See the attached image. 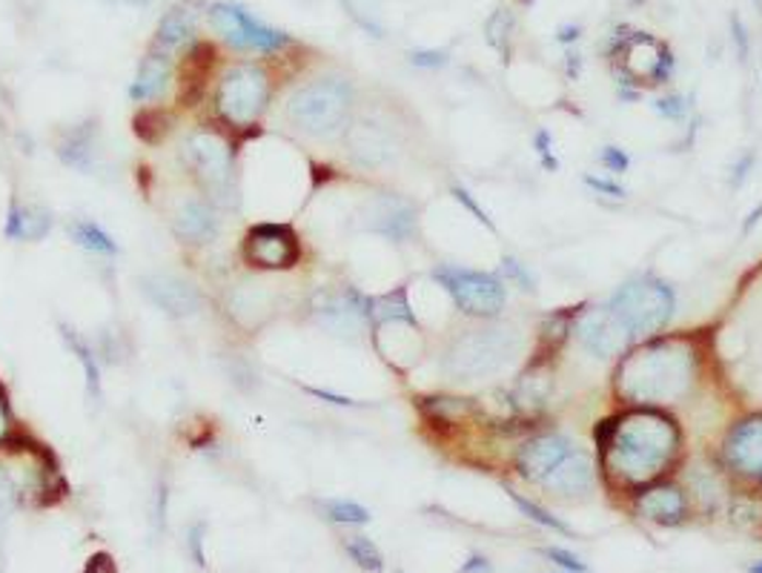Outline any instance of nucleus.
<instances>
[{
	"label": "nucleus",
	"mask_w": 762,
	"mask_h": 573,
	"mask_svg": "<svg viewBox=\"0 0 762 573\" xmlns=\"http://www.w3.org/2000/svg\"><path fill=\"white\" fill-rule=\"evenodd\" d=\"M677 447L680 433L668 416L657 410H634L617 416L602 453L608 470L622 476L625 482H648L671 465Z\"/></svg>",
	"instance_id": "1"
},
{
	"label": "nucleus",
	"mask_w": 762,
	"mask_h": 573,
	"mask_svg": "<svg viewBox=\"0 0 762 573\" xmlns=\"http://www.w3.org/2000/svg\"><path fill=\"white\" fill-rule=\"evenodd\" d=\"M696 355L685 341H657L636 350L619 367V393L634 405L682 399L694 385Z\"/></svg>",
	"instance_id": "2"
},
{
	"label": "nucleus",
	"mask_w": 762,
	"mask_h": 573,
	"mask_svg": "<svg viewBox=\"0 0 762 573\" xmlns=\"http://www.w3.org/2000/svg\"><path fill=\"white\" fill-rule=\"evenodd\" d=\"M516 353H519V332L514 327H473L450 341L442 367L454 382H479L514 362Z\"/></svg>",
	"instance_id": "3"
},
{
	"label": "nucleus",
	"mask_w": 762,
	"mask_h": 573,
	"mask_svg": "<svg viewBox=\"0 0 762 573\" xmlns=\"http://www.w3.org/2000/svg\"><path fill=\"white\" fill-rule=\"evenodd\" d=\"M353 90L341 78H318L290 95L288 118L298 132L309 138H336L350 124Z\"/></svg>",
	"instance_id": "4"
},
{
	"label": "nucleus",
	"mask_w": 762,
	"mask_h": 573,
	"mask_svg": "<svg viewBox=\"0 0 762 573\" xmlns=\"http://www.w3.org/2000/svg\"><path fill=\"white\" fill-rule=\"evenodd\" d=\"M184 164L212 204H238V169H235V150L219 129H198L184 141Z\"/></svg>",
	"instance_id": "5"
},
{
	"label": "nucleus",
	"mask_w": 762,
	"mask_h": 573,
	"mask_svg": "<svg viewBox=\"0 0 762 573\" xmlns=\"http://www.w3.org/2000/svg\"><path fill=\"white\" fill-rule=\"evenodd\" d=\"M608 309L625 327L628 336H654L671 325L677 299L665 281L654 276H636L611 295Z\"/></svg>",
	"instance_id": "6"
},
{
	"label": "nucleus",
	"mask_w": 762,
	"mask_h": 573,
	"mask_svg": "<svg viewBox=\"0 0 762 573\" xmlns=\"http://www.w3.org/2000/svg\"><path fill=\"white\" fill-rule=\"evenodd\" d=\"M270 92V75L256 63H238L227 69L215 92L219 121L233 132H249L267 113Z\"/></svg>",
	"instance_id": "7"
},
{
	"label": "nucleus",
	"mask_w": 762,
	"mask_h": 573,
	"mask_svg": "<svg viewBox=\"0 0 762 573\" xmlns=\"http://www.w3.org/2000/svg\"><path fill=\"white\" fill-rule=\"evenodd\" d=\"M433 276H436L438 284L445 286L447 295L454 299V304L465 316L496 318L502 313V307H505V284L496 276L454 265L436 267Z\"/></svg>",
	"instance_id": "8"
},
{
	"label": "nucleus",
	"mask_w": 762,
	"mask_h": 573,
	"mask_svg": "<svg viewBox=\"0 0 762 573\" xmlns=\"http://www.w3.org/2000/svg\"><path fill=\"white\" fill-rule=\"evenodd\" d=\"M244 261L256 270H290L295 267L302 247H298V235L290 224L281 221H261V224L249 226V233L244 235Z\"/></svg>",
	"instance_id": "9"
},
{
	"label": "nucleus",
	"mask_w": 762,
	"mask_h": 573,
	"mask_svg": "<svg viewBox=\"0 0 762 573\" xmlns=\"http://www.w3.org/2000/svg\"><path fill=\"white\" fill-rule=\"evenodd\" d=\"M212 30L219 32L221 38L227 40L235 49H249V52H279L290 44L284 32L270 30L253 15H247L244 9L230 7V3H215L210 9Z\"/></svg>",
	"instance_id": "10"
},
{
	"label": "nucleus",
	"mask_w": 762,
	"mask_h": 573,
	"mask_svg": "<svg viewBox=\"0 0 762 573\" xmlns=\"http://www.w3.org/2000/svg\"><path fill=\"white\" fill-rule=\"evenodd\" d=\"M309 309H313L318 325L339 332V336H355L371 321V299H364L350 286L348 290H321V293H316Z\"/></svg>",
	"instance_id": "11"
},
{
	"label": "nucleus",
	"mask_w": 762,
	"mask_h": 573,
	"mask_svg": "<svg viewBox=\"0 0 762 573\" xmlns=\"http://www.w3.org/2000/svg\"><path fill=\"white\" fill-rule=\"evenodd\" d=\"M364 224H367V230L392 238V242H408L415 233V207L405 198L382 192L364 207Z\"/></svg>",
	"instance_id": "12"
},
{
	"label": "nucleus",
	"mask_w": 762,
	"mask_h": 573,
	"mask_svg": "<svg viewBox=\"0 0 762 573\" xmlns=\"http://www.w3.org/2000/svg\"><path fill=\"white\" fill-rule=\"evenodd\" d=\"M576 336H579L582 348L588 350L590 355H597V359L619 355L625 350L628 339H631L625 332V327L619 325L608 307L588 309V313L579 318V325H576Z\"/></svg>",
	"instance_id": "13"
},
{
	"label": "nucleus",
	"mask_w": 762,
	"mask_h": 573,
	"mask_svg": "<svg viewBox=\"0 0 762 573\" xmlns=\"http://www.w3.org/2000/svg\"><path fill=\"white\" fill-rule=\"evenodd\" d=\"M348 152L359 166L376 169L396 159V138L387 127L376 121H359L348 127Z\"/></svg>",
	"instance_id": "14"
},
{
	"label": "nucleus",
	"mask_w": 762,
	"mask_h": 573,
	"mask_svg": "<svg viewBox=\"0 0 762 573\" xmlns=\"http://www.w3.org/2000/svg\"><path fill=\"white\" fill-rule=\"evenodd\" d=\"M574 451V442L567 436H562V433H544V436L530 438L528 445L521 447L516 465H519V473L525 476V479H530V482H544L559 461L567 459Z\"/></svg>",
	"instance_id": "15"
},
{
	"label": "nucleus",
	"mask_w": 762,
	"mask_h": 573,
	"mask_svg": "<svg viewBox=\"0 0 762 573\" xmlns=\"http://www.w3.org/2000/svg\"><path fill=\"white\" fill-rule=\"evenodd\" d=\"M173 233L184 244H210L219 235V210L207 196L184 198L173 215Z\"/></svg>",
	"instance_id": "16"
},
{
	"label": "nucleus",
	"mask_w": 762,
	"mask_h": 573,
	"mask_svg": "<svg viewBox=\"0 0 762 573\" xmlns=\"http://www.w3.org/2000/svg\"><path fill=\"white\" fill-rule=\"evenodd\" d=\"M141 284H144V293L150 295L152 304H159L166 316L187 318L196 316L198 309H201V295H198L196 286L175 279V276L155 272V276H146Z\"/></svg>",
	"instance_id": "17"
},
{
	"label": "nucleus",
	"mask_w": 762,
	"mask_h": 573,
	"mask_svg": "<svg viewBox=\"0 0 762 573\" xmlns=\"http://www.w3.org/2000/svg\"><path fill=\"white\" fill-rule=\"evenodd\" d=\"M725 459L734 470L748 476L762 473V413L751 416L725 438Z\"/></svg>",
	"instance_id": "18"
},
{
	"label": "nucleus",
	"mask_w": 762,
	"mask_h": 573,
	"mask_svg": "<svg viewBox=\"0 0 762 573\" xmlns=\"http://www.w3.org/2000/svg\"><path fill=\"white\" fill-rule=\"evenodd\" d=\"M548 491H556L559 496H582L594 488V465L582 451H574L567 459H562L556 468L544 479Z\"/></svg>",
	"instance_id": "19"
},
{
	"label": "nucleus",
	"mask_w": 762,
	"mask_h": 573,
	"mask_svg": "<svg viewBox=\"0 0 762 573\" xmlns=\"http://www.w3.org/2000/svg\"><path fill=\"white\" fill-rule=\"evenodd\" d=\"M640 513L645 519L659 522V525H677L685 519V496L677 484H659L640 496Z\"/></svg>",
	"instance_id": "20"
},
{
	"label": "nucleus",
	"mask_w": 762,
	"mask_h": 573,
	"mask_svg": "<svg viewBox=\"0 0 762 573\" xmlns=\"http://www.w3.org/2000/svg\"><path fill=\"white\" fill-rule=\"evenodd\" d=\"M169 75H173V55L164 52H150L138 69L136 83H132V101H155L164 95L166 83H169Z\"/></svg>",
	"instance_id": "21"
},
{
	"label": "nucleus",
	"mask_w": 762,
	"mask_h": 573,
	"mask_svg": "<svg viewBox=\"0 0 762 573\" xmlns=\"http://www.w3.org/2000/svg\"><path fill=\"white\" fill-rule=\"evenodd\" d=\"M272 309V295L270 290H265V284L258 281H247V284H238L230 293V313H233L235 321H242L244 327H256V316H267Z\"/></svg>",
	"instance_id": "22"
},
{
	"label": "nucleus",
	"mask_w": 762,
	"mask_h": 573,
	"mask_svg": "<svg viewBox=\"0 0 762 573\" xmlns=\"http://www.w3.org/2000/svg\"><path fill=\"white\" fill-rule=\"evenodd\" d=\"M58 155H61L63 164L75 166L81 173H90L95 161H98V132H95V127L69 129L58 143Z\"/></svg>",
	"instance_id": "23"
},
{
	"label": "nucleus",
	"mask_w": 762,
	"mask_h": 573,
	"mask_svg": "<svg viewBox=\"0 0 762 573\" xmlns=\"http://www.w3.org/2000/svg\"><path fill=\"white\" fill-rule=\"evenodd\" d=\"M196 35V12L189 7H175L169 15L161 21L159 35H155V49L164 55L178 52Z\"/></svg>",
	"instance_id": "24"
},
{
	"label": "nucleus",
	"mask_w": 762,
	"mask_h": 573,
	"mask_svg": "<svg viewBox=\"0 0 762 573\" xmlns=\"http://www.w3.org/2000/svg\"><path fill=\"white\" fill-rule=\"evenodd\" d=\"M52 230V215L40 207H12L7 221V235L15 242H38Z\"/></svg>",
	"instance_id": "25"
},
{
	"label": "nucleus",
	"mask_w": 762,
	"mask_h": 573,
	"mask_svg": "<svg viewBox=\"0 0 762 573\" xmlns=\"http://www.w3.org/2000/svg\"><path fill=\"white\" fill-rule=\"evenodd\" d=\"M371 321L373 325H385V321H415L413 309H410L408 304V293H405V290H392V293L371 299Z\"/></svg>",
	"instance_id": "26"
},
{
	"label": "nucleus",
	"mask_w": 762,
	"mask_h": 573,
	"mask_svg": "<svg viewBox=\"0 0 762 573\" xmlns=\"http://www.w3.org/2000/svg\"><path fill=\"white\" fill-rule=\"evenodd\" d=\"M69 233H72L78 247L86 249V253H95V256H115L118 253L113 238L98 224H92V221H75V224L69 226Z\"/></svg>",
	"instance_id": "27"
},
{
	"label": "nucleus",
	"mask_w": 762,
	"mask_h": 573,
	"mask_svg": "<svg viewBox=\"0 0 762 573\" xmlns=\"http://www.w3.org/2000/svg\"><path fill=\"white\" fill-rule=\"evenodd\" d=\"M63 339H67V344L72 348L78 362H81L90 393L95 396V399H101V370H98V362H95V353H92L90 344H86L75 330H67V327H63Z\"/></svg>",
	"instance_id": "28"
},
{
	"label": "nucleus",
	"mask_w": 762,
	"mask_h": 573,
	"mask_svg": "<svg viewBox=\"0 0 762 573\" xmlns=\"http://www.w3.org/2000/svg\"><path fill=\"white\" fill-rule=\"evenodd\" d=\"M511 35H514V15H511L507 9H496L491 15V21H488V26H484V38H488V44H491L505 61L507 49H511Z\"/></svg>",
	"instance_id": "29"
},
{
	"label": "nucleus",
	"mask_w": 762,
	"mask_h": 573,
	"mask_svg": "<svg viewBox=\"0 0 762 573\" xmlns=\"http://www.w3.org/2000/svg\"><path fill=\"white\" fill-rule=\"evenodd\" d=\"M344 548H348L350 559H353L355 565L362 568V571H371V573L385 571V557H382V551H378L376 545H373V539H367V536H350Z\"/></svg>",
	"instance_id": "30"
},
{
	"label": "nucleus",
	"mask_w": 762,
	"mask_h": 573,
	"mask_svg": "<svg viewBox=\"0 0 762 573\" xmlns=\"http://www.w3.org/2000/svg\"><path fill=\"white\" fill-rule=\"evenodd\" d=\"M321 507H325L327 519L339 522V525H367L371 522V511L359 502H350V499H330V502H321Z\"/></svg>",
	"instance_id": "31"
},
{
	"label": "nucleus",
	"mask_w": 762,
	"mask_h": 573,
	"mask_svg": "<svg viewBox=\"0 0 762 573\" xmlns=\"http://www.w3.org/2000/svg\"><path fill=\"white\" fill-rule=\"evenodd\" d=\"M511 493V499H514V505L519 507L525 516H528L530 522H536V525H542L544 530H553V534H562V536H574V530L567 528L565 522L562 519H556L553 513H548L544 511L542 505H536V502H530V499H525V496H519L516 491H507Z\"/></svg>",
	"instance_id": "32"
},
{
	"label": "nucleus",
	"mask_w": 762,
	"mask_h": 573,
	"mask_svg": "<svg viewBox=\"0 0 762 573\" xmlns=\"http://www.w3.org/2000/svg\"><path fill=\"white\" fill-rule=\"evenodd\" d=\"M344 7H348V12L355 17V21L362 23L364 30L382 38L385 26H382V21H378L376 0H344Z\"/></svg>",
	"instance_id": "33"
},
{
	"label": "nucleus",
	"mask_w": 762,
	"mask_h": 573,
	"mask_svg": "<svg viewBox=\"0 0 762 573\" xmlns=\"http://www.w3.org/2000/svg\"><path fill=\"white\" fill-rule=\"evenodd\" d=\"M544 557L551 559V562H556L559 568H565V571L571 573H588V565L582 562L579 557H574L571 551H565V548H544Z\"/></svg>",
	"instance_id": "34"
},
{
	"label": "nucleus",
	"mask_w": 762,
	"mask_h": 573,
	"mask_svg": "<svg viewBox=\"0 0 762 573\" xmlns=\"http://www.w3.org/2000/svg\"><path fill=\"white\" fill-rule=\"evenodd\" d=\"M502 270H505V276L511 281H516V284L525 290V293H534V279L528 276V270H525V265H519L516 258H502Z\"/></svg>",
	"instance_id": "35"
},
{
	"label": "nucleus",
	"mask_w": 762,
	"mask_h": 573,
	"mask_svg": "<svg viewBox=\"0 0 762 573\" xmlns=\"http://www.w3.org/2000/svg\"><path fill=\"white\" fill-rule=\"evenodd\" d=\"M454 196H456V201H459V204L465 207V210H470V212H473V215H476V221H479V224H482V226H488V230H493V221L488 219V212H484L482 207L476 204V201H473V196H470L468 189H465V187H454Z\"/></svg>",
	"instance_id": "36"
},
{
	"label": "nucleus",
	"mask_w": 762,
	"mask_h": 573,
	"mask_svg": "<svg viewBox=\"0 0 762 573\" xmlns=\"http://www.w3.org/2000/svg\"><path fill=\"white\" fill-rule=\"evenodd\" d=\"M599 159H602V164L611 169V173H625L628 166H631V159L625 155V150H619V147H605L602 152H599Z\"/></svg>",
	"instance_id": "37"
},
{
	"label": "nucleus",
	"mask_w": 762,
	"mask_h": 573,
	"mask_svg": "<svg viewBox=\"0 0 762 573\" xmlns=\"http://www.w3.org/2000/svg\"><path fill=\"white\" fill-rule=\"evenodd\" d=\"M657 113L665 115V118H671V121H682L688 113V104H682L680 95H671V98L657 101Z\"/></svg>",
	"instance_id": "38"
},
{
	"label": "nucleus",
	"mask_w": 762,
	"mask_h": 573,
	"mask_svg": "<svg viewBox=\"0 0 762 573\" xmlns=\"http://www.w3.org/2000/svg\"><path fill=\"white\" fill-rule=\"evenodd\" d=\"M83 573H118V565H115L113 553L98 551V553H92L90 562H86V571Z\"/></svg>",
	"instance_id": "39"
},
{
	"label": "nucleus",
	"mask_w": 762,
	"mask_h": 573,
	"mask_svg": "<svg viewBox=\"0 0 762 573\" xmlns=\"http://www.w3.org/2000/svg\"><path fill=\"white\" fill-rule=\"evenodd\" d=\"M12 436H15V424H12L7 396H3V387H0V447L7 445Z\"/></svg>",
	"instance_id": "40"
},
{
	"label": "nucleus",
	"mask_w": 762,
	"mask_h": 573,
	"mask_svg": "<svg viewBox=\"0 0 762 573\" xmlns=\"http://www.w3.org/2000/svg\"><path fill=\"white\" fill-rule=\"evenodd\" d=\"M201 545H204V525H196L192 534H189V551H192V557H196V565L204 568L207 559H204V551H201Z\"/></svg>",
	"instance_id": "41"
},
{
	"label": "nucleus",
	"mask_w": 762,
	"mask_h": 573,
	"mask_svg": "<svg viewBox=\"0 0 762 573\" xmlns=\"http://www.w3.org/2000/svg\"><path fill=\"white\" fill-rule=\"evenodd\" d=\"M410 61H413L415 67L438 69L447 63V55L445 52H413V58H410Z\"/></svg>",
	"instance_id": "42"
},
{
	"label": "nucleus",
	"mask_w": 762,
	"mask_h": 573,
	"mask_svg": "<svg viewBox=\"0 0 762 573\" xmlns=\"http://www.w3.org/2000/svg\"><path fill=\"white\" fill-rule=\"evenodd\" d=\"M536 150H539V155H542L548 169H556L559 161L551 159V136H548V132H536Z\"/></svg>",
	"instance_id": "43"
},
{
	"label": "nucleus",
	"mask_w": 762,
	"mask_h": 573,
	"mask_svg": "<svg viewBox=\"0 0 762 573\" xmlns=\"http://www.w3.org/2000/svg\"><path fill=\"white\" fill-rule=\"evenodd\" d=\"M585 182H588V187L599 189V192H608V196H613V198H622V196H625V189L619 187V184L608 182V178H594V175H588Z\"/></svg>",
	"instance_id": "44"
},
{
	"label": "nucleus",
	"mask_w": 762,
	"mask_h": 573,
	"mask_svg": "<svg viewBox=\"0 0 762 573\" xmlns=\"http://www.w3.org/2000/svg\"><path fill=\"white\" fill-rule=\"evenodd\" d=\"M461 573H491V562L484 557H470V562H465Z\"/></svg>",
	"instance_id": "45"
},
{
	"label": "nucleus",
	"mask_w": 762,
	"mask_h": 573,
	"mask_svg": "<svg viewBox=\"0 0 762 573\" xmlns=\"http://www.w3.org/2000/svg\"><path fill=\"white\" fill-rule=\"evenodd\" d=\"M309 393H313V396H318V399H327V401H330V405H344V408H353V405H355V401L344 399V396H336V393H327V390H313V387H309Z\"/></svg>",
	"instance_id": "46"
},
{
	"label": "nucleus",
	"mask_w": 762,
	"mask_h": 573,
	"mask_svg": "<svg viewBox=\"0 0 762 573\" xmlns=\"http://www.w3.org/2000/svg\"><path fill=\"white\" fill-rule=\"evenodd\" d=\"M576 35H579V30H576V26H567V30H562L559 40H562V44H571V40H574Z\"/></svg>",
	"instance_id": "47"
},
{
	"label": "nucleus",
	"mask_w": 762,
	"mask_h": 573,
	"mask_svg": "<svg viewBox=\"0 0 762 573\" xmlns=\"http://www.w3.org/2000/svg\"><path fill=\"white\" fill-rule=\"evenodd\" d=\"M760 215H762V204L757 207L754 212H751V219H748V224H746V233H751V226H754L757 221H760Z\"/></svg>",
	"instance_id": "48"
},
{
	"label": "nucleus",
	"mask_w": 762,
	"mask_h": 573,
	"mask_svg": "<svg viewBox=\"0 0 762 573\" xmlns=\"http://www.w3.org/2000/svg\"><path fill=\"white\" fill-rule=\"evenodd\" d=\"M751 573H762V559H760V562H754V565H751Z\"/></svg>",
	"instance_id": "49"
},
{
	"label": "nucleus",
	"mask_w": 762,
	"mask_h": 573,
	"mask_svg": "<svg viewBox=\"0 0 762 573\" xmlns=\"http://www.w3.org/2000/svg\"><path fill=\"white\" fill-rule=\"evenodd\" d=\"M634 3H640V0H634Z\"/></svg>",
	"instance_id": "50"
},
{
	"label": "nucleus",
	"mask_w": 762,
	"mask_h": 573,
	"mask_svg": "<svg viewBox=\"0 0 762 573\" xmlns=\"http://www.w3.org/2000/svg\"><path fill=\"white\" fill-rule=\"evenodd\" d=\"M565 573H571V571H565Z\"/></svg>",
	"instance_id": "51"
}]
</instances>
